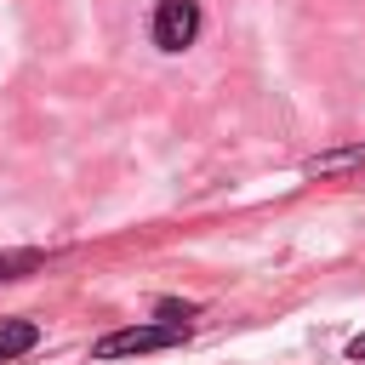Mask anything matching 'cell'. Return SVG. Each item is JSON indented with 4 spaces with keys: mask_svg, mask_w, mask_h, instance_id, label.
I'll list each match as a JSON object with an SVG mask.
<instances>
[{
    "mask_svg": "<svg viewBox=\"0 0 365 365\" xmlns=\"http://www.w3.org/2000/svg\"><path fill=\"white\" fill-rule=\"evenodd\" d=\"M40 342V325L34 319H0V359H17Z\"/></svg>",
    "mask_w": 365,
    "mask_h": 365,
    "instance_id": "obj_3",
    "label": "cell"
},
{
    "mask_svg": "<svg viewBox=\"0 0 365 365\" xmlns=\"http://www.w3.org/2000/svg\"><path fill=\"white\" fill-rule=\"evenodd\" d=\"M348 359H365V331H359V336L348 342Z\"/></svg>",
    "mask_w": 365,
    "mask_h": 365,
    "instance_id": "obj_7",
    "label": "cell"
},
{
    "mask_svg": "<svg viewBox=\"0 0 365 365\" xmlns=\"http://www.w3.org/2000/svg\"><path fill=\"white\" fill-rule=\"evenodd\" d=\"M354 165H365V143L359 148H336V154H314L302 171L308 177H331V171H354Z\"/></svg>",
    "mask_w": 365,
    "mask_h": 365,
    "instance_id": "obj_4",
    "label": "cell"
},
{
    "mask_svg": "<svg viewBox=\"0 0 365 365\" xmlns=\"http://www.w3.org/2000/svg\"><path fill=\"white\" fill-rule=\"evenodd\" d=\"M188 319H154V325H125V331H108L97 336V359H125V354H160V348H177L188 342Z\"/></svg>",
    "mask_w": 365,
    "mask_h": 365,
    "instance_id": "obj_1",
    "label": "cell"
},
{
    "mask_svg": "<svg viewBox=\"0 0 365 365\" xmlns=\"http://www.w3.org/2000/svg\"><path fill=\"white\" fill-rule=\"evenodd\" d=\"M46 262V251H0V279H23Z\"/></svg>",
    "mask_w": 365,
    "mask_h": 365,
    "instance_id": "obj_5",
    "label": "cell"
},
{
    "mask_svg": "<svg viewBox=\"0 0 365 365\" xmlns=\"http://www.w3.org/2000/svg\"><path fill=\"white\" fill-rule=\"evenodd\" d=\"M194 34H200V6L194 0H160L154 6V46L160 51H182V46H194Z\"/></svg>",
    "mask_w": 365,
    "mask_h": 365,
    "instance_id": "obj_2",
    "label": "cell"
},
{
    "mask_svg": "<svg viewBox=\"0 0 365 365\" xmlns=\"http://www.w3.org/2000/svg\"><path fill=\"white\" fill-rule=\"evenodd\" d=\"M160 319H194V302H160Z\"/></svg>",
    "mask_w": 365,
    "mask_h": 365,
    "instance_id": "obj_6",
    "label": "cell"
}]
</instances>
